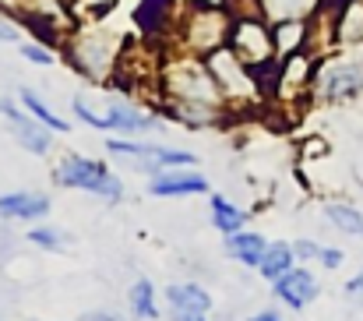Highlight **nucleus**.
Returning a JSON list of instances; mask_svg holds the SVG:
<instances>
[{"label":"nucleus","instance_id":"1","mask_svg":"<svg viewBox=\"0 0 363 321\" xmlns=\"http://www.w3.org/2000/svg\"><path fill=\"white\" fill-rule=\"evenodd\" d=\"M159 99L162 113H169L177 124L187 127H216L230 116L226 96L216 85L205 57L184 53V50H166L162 71H159Z\"/></svg>","mask_w":363,"mask_h":321},{"label":"nucleus","instance_id":"18","mask_svg":"<svg viewBox=\"0 0 363 321\" xmlns=\"http://www.w3.org/2000/svg\"><path fill=\"white\" fill-rule=\"evenodd\" d=\"M166 297H169L177 315H208L212 311V297L194 283H177V286L166 290Z\"/></svg>","mask_w":363,"mask_h":321},{"label":"nucleus","instance_id":"34","mask_svg":"<svg viewBox=\"0 0 363 321\" xmlns=\"http://www.w3.org/2000/svg\"><path fill=\"white\" fill-rule=\"evenodd\" d=\"M177 321H205V315H177Z\"/></svg>","mask_w":363,"mask_h":321},{"label":"nucleus","instance_id":"20","mask_svg":"<svg viewBox=\"0 0 363 321\" xmlns=\"http://www.w3.org/2000/svg\"><path fill=\"white\" fill-rule=\"evenodd\" d=\"M46 212H50V202L43 195L18 191V195H4L0 198V215H7V219H39Z\"/></svg>","mask_w":363,"mask_h":321},{"label":"nucleus","instance_id":"8","mask_svg":"<svg viewBox=\"0 0 363 321\" xmlns=\"http://www.w3.org/2000/svg\"><path fill=\"white\" fill-rule=\"evenodd\" d=\"M318 64H321V57H318L314 50H300V53H293V57H282V60L275 64L268 99H279V103H300V99L314 96Z\"/></svg>","mask_w":363,"mask_h":321},{"label":"nucleus","instance_id":"22","mask_svg":"<svg viewBox=\"0 0 363 321\" xmlns=\"http://www.w3.org/2000/svg\"><path fill=\"white\" fill-rule=\"evenodd\" d=\"M18 103L28 109V113H32V116H35L39 124H46L50 131H57V134H67V131H71V124H67L64 116H57L53 109L46 107L39 92H32V89H21V92H18Z\"/></svg>","mask_w":363,"mask_h":321},{"label":"nucleus","instance_id":"28","mask_svg":"<svg viewBox=\"0 0 363 321\" xmlns=\"http://www.w3.org/2000/svg\"><path fill=\"white\" fill-rule=\"evenodd\" d=\"M28 236H32V244H39V247H60V233H53V229H32Z\"/></svg>","mask_w":363,"mask_h":321},{"label":"nucleus","instance_id":"32","mask_svg":"<svg viewBox=\"0 0 363 321\" xmlns=\"http://www.w3.org/2000/svg\"><path fill=\"white\" fill-rule=\"evenodd\" d=\"M82 321H121V318L110 315V311H89V315H82Z\"/></svg>","mask_w":363,"mask_h":321},{"label":"nucleus","instance_id":"9","mask_svg":"<svg viewBox=\"0 0 363 321\" xmlns=\"http://www.w3.org/2000/svg\"><path fill=\"white\" fill-rule=\"evenodd\" d=\"M363 92V64L360 60H325L318 64L314 99L321 103H346Z\"/></svg>","mask_w":363,"mask_h":321},{"label":"nucleus","instance_id":"21","mask_svg":"<svg viewBox=\"0 0 363 321\" xmlns=\"http://www.w3.org/2000/svg\"><path fill=\"white\" fill-rule=\"evenodd\" d=\"M293 258H296V251H293V244H286V240H279V244H268V251H264V258H261V276L264 279H279V276H286L289 268H293Z\"/></svg>","mask_w":363,"mask_h":321},{"label":"nucleus","instance_id":"23","mask_svg":"<svg viewBox=\"0 0 363 321\" xmlns=\"http://www.w3.org/2000/svg\"><path fill=\"white\" fill-rule=\"evenodd\" d=\"M212 222H216V229H223V233L230 236V233H237L243 226V212L237 205H230L223 195H216V198H212Z\"/></svg>","mask_w":363,"mask_h":321},{"label":"nucleus","instance_id":"27","mask_svg":"<svg viewBox=\"0 0 363 321\" xmlns=\"http://www.w3.org/2000/svg\"><path fill=\"white\" fill-rule=\"evenodd\" d=\"M0 43H21V25L0 11Z\"/></svg>","mask_w":363,"mask_h":321},{"label":"nucleus","instance_id":"24","mask_svg":"<svg viewBox=\"0 0 363 321\" xmlns=\"http://www.w3.org/2000/svg\"><path fill=\"white\" fill-rule=\"evenodd\" d=\"M130 311L138 318H159V311H155V290H152L148 279L134 283V290H130Z\"/></svg>","mask_w":363,"mask_h":321},{"label":"nucleus","instance_id":"11","mask_svg":"<svg viewBox=\"0 0 363 321\" xmlns=\"http://www.w3.org/2000/svg\"><path fill=\"white\" fill-rule=\"evenodd\" d=\"M177 14H180L177 0H141V4L134 7V28L141 32V39L166 46V39L173 43Z\"/></svg>","mask_w":363,"mask_h":321},{"label":"nucleus","instance_id":"31","mask_svg":"<svg viewBox=\"0 0 363 321\" xmlns=\"http://www.w3.org/2000/svg\"><path fill=\"white\" fill-rule=\"evenodd\" d=\"M346 293H350V297H360V300H363V272L357 276V279H350V283H346Z\"/></svg>","mask_w":363,"mask_h":321},{"label":"nucleus","instance_id":"7","mask_svg":"<svg viewBox=\"0 0 363 321\" xmlns=\"http://www.w3.org/2000/svg\"><path fill=\"white\" fill-rule=\"evenodd\" d=\"M53 184L60 187H78V191H92L103 195L110 202H117L123 195V184L106 170V163L89 159V156H67L53 166Z\"/></svg>","mask_w":363,"mask_h":321},{"label":"nucleus","instance_id":"15","mask_svg":"<svg viewBox=\"0 0 363 321\" xmlns=\"http://www.w3.org/2000/svg\"><path fill=\"white\" fill-rule=\"evenodd\" d=\"M335 18V46H360L363 43V0H342L332 7Z\"/></svg>","mask_w":363,"mask_h":321},{"label":"nucleus","instance_id":"30","mask_svg":"<svg viewBox=\"0 0 363 321\" xmlns=\"http://www.w3.org/2000/svg\"><path fill=\"white\" fill-rule=\"evenodd\" d=\"M321 265H325V268H339V265H342V251L325 247V251H321Z\"/></svg>","mask_w":363,"mask_h":321},{"label":"nucleus","instance_id":"12","mask_svg":"<svg viewBox=\"0 0 363 321\" xmlns=\"http://www.w3.org/2000/svg\"><path fill=\"white\" fill-rule=\"evenodd\" d=\"M0 113H4V120L11 124V131H14V138H18V145H21L25 152H32V156H46V152H50V145H53L50 134H53V131H50L46 124H39L25 107L4 103Z\"/></svg>","mask_w":363,"mask_h":321},{"label":"nucleus","instance_id":"19","mask_svg":"<svg viewBox=\"0 0 363 321\" xmlns=\"http://www.w3.org/2000/svg\"><path fill=\"white\" fill-rule=\"evenodd\" d=\"M264 251H268V244H264V236H257V233H240V229H237V233L226 236V254L237 258L240 265L257 268L261 258H264Z\"/></svg>","mask_w":363,"mask_h":321},{"label":"nucleus","instance_id":"35","mask_svg":"<svg viewBox=\"0 0 363 321\" xmlns=\"http://www.w3.org/2000/svg\"><path fill=\"white\" fill-rule=\"evenodd\" d=\"M335 4H342V0H325V7H335Z\"/></svg>","mask_w":363,"mask_h":321},{"label":"nucleus","instance_id":"4","mask_svg":"<svg viewBox=\"0 0 363 321\" xmlns=\"http://www.w3.org/2000/svg\"><path fill=\"white\" fill-rule=\"evenodd\" d=\"M205 64H208L216 85L223 89L230 113L254 109V107H261V99H268V96H264V85H261V78H257V71L247 67L230 46H219L216 53H208Z\"/></svg>","mask_w":363,"mask_h":321},{"label":"nucleus","instance_id":"29","mask_svg":"<svg viewBox=\"0 0 363 321\" xmlns=\"http://www.w3.org/2000/svg\"><path fill=\"white\" fill-rule=\"evenodd\" d=\"M293 251H296V258H321V247L311 244V240H296Z\"/></svg>","mask_w":363,"mask_h":321},{"label":"nucleus","instance_id":"3","mask_svg":"<svg viewBox=\"0 0 363 321\" xmlns=\"http://www.w3.org/2000/svg\"><path fill=\"white\" fill-rule=\"evenodd\" d=\"M230 28H233V11L226 7V0H187L177 14L169 46L194 57H208L230 43Z\"/></svg>","mask_w":363,"mask_h":321},{"label":"nucleus","instance_id":"16","mask_svg":"<svg viewBox=\"0 0 363 321\" xmlns=\"http://www.w3.org/2000/svg\"><path fill=\"white\" fill-rule=\"evenodd\" d=\"M272 39H275V57H293L300 50H311V21L293 18V21H275L272 25Z\"/></svg>","mask_w":363,"mask_h":321},{"label":"nucleus","instance_id":"26","mask_svg":"<svg viewBox=\"0 0 363 321\" xmlns=\"http://www.w3.org/2000/svg\"><path fill=\"white\" fill-rule=\"evenodd\" d=\"M18 50H21V57L28 60V64H35V67H50L57 57H53V46H46V43H18Z\"/></svg>","mask_w":363,"mask_h":321},{"label":"nucleus","instance_id":"33","mask_svg":"<svg viewBox=\"0 0 363 321\" xmlns=\"http://www.w3.org/2000/svg\"><path fill=\"white\" fill-rule=\"evenodd\" d=\"M250 321H282V318H279V315H275V311H261V315H257V318H250Z\"/></svg>","mask_w":363,"mask_h":321},{"label":"nucleus","instance_id":"36","mask_svg":"<svg viewBox=\"0 0 363 321\" xmlns=\"http://www.w3.org/2000/svg\"><path fill=\"white\" fill-rule=\"evenodd\" d=\"M60 4H82V0H60Z\"/></svg>","mask_w":363,"mask_h":321},{"label":"nucleus","instance_id":"6","mask_svg":"<svg viewBox=\"0 0 363 321\" xmlns=\"http://www.w3.org/2000/svg\"><path fill=\"white\" fill-rule=\"evenodd\" d=\"M226 46L254 71H268V67L279 64L275 39H272V21H264L261 14H237Z\"/></svg>","mask_w":363,"mask_h":321},{"label":"nucleus","instance_id":"10","mask_svg":"<svg viewBox=\"0 0 363 321\" xmlns=\"http://www.w3.org/2000/svg\"><path fill=\"white\" fill-rule=\"evenodd\" d=\"M106 152H110V156H121V159H134V163H138L141 170H148V173L173 170V166H194V156H191V152L166 148V145H152V141H121V138H110V141H106Z\"/></svg>","mask_w":363,"mask_h":321},{"label":"nucleus","instance_id":"2","mask_svg":"<svg viewBox=\"0 0 363 321\" xmlns=\"http://www.w3.org/2000/svg\"><path fill=\"white\" fill-rule=\"evenodd\" d=\"M123 39L121 32H113L110 25H99V21H89V25H74L60 46L64 60L92 85H110L113 75H117V64H121L123 53Z\"/></svg>","mask_w":363,"mask_h":321},{"label":"nucleus","instance_id":"5","mask_svg":"<svg viewBox=\"0 0 363 321\" xmlns=\"http://www.w3.org/2000/svg\"><path fill=\"white\" fill-rule=\"evenodd\" d=\"M74 113L82 124L89 127H99V131H117V134H145V131H159L162 120L148 109L134 107L127 99H106L103 107L92 103L89 96H74Z\"/></svg>","mask_w":363,"mask_h":321},{"label":"nucleus","instance_id":"17","mask_svg":"<svg viewBox=\"0 0 363 321\" xmlns=\"http://www.w3.org/2000/svg\"><path fill=\"white\" fill-rule=\"evenodd\" d=\"M325 7V0H257V11L264 21H293V18H303L311 21L318 11Z\"/></svg>","mask_w":363,"mask_h":321},{"label":"nucleus","instance_id":"14","mask_svg":"<svg viewBox=\"0 0 363 321\" xmlns=\"http://www.w3.org/2000/svg\"><path fill=\"white\" fill-rule=\"evenodd\" d=\"M201 191H208V180L194 170H159L152 177L155 198H180V195H201Z\"/></svg>","mask_w":363,"mask_h":321},{"label":"nucleus","instance_id":"25","mask_svg":"<svg viewBox=\"0 0 363 321\" xmlns=\"http://www.w3.org/2000/svg\"><path fill=\"white\" fill-rule=\"evenodd\" d=\"M328 219L342 229V233H353V236H363V215L357 209H350V205H328L325 209Z\"/></svg>","mask_w":363,"mask_h":321},{"label":"nucleus","instance_id":"13","mask_svg":"<svg viewBox=\"0 0 363 321\" xmlns=\"http://www.w3.org/2000/svg\"><path fill=\"white\" fill-rule=\"evenodd\" d=\"M318 293H321L318 279L311 272H303V268H289L286 276L275 279V297L286 300V308H293V311H303Z\"/></svg>","mask_w":363,"mask_h":321}]
</instances>
